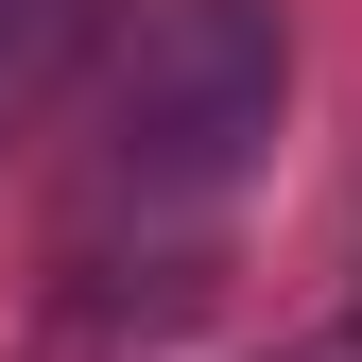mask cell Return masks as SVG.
Instances as JSON below:
<instances>
[{
	"label": "cell",
	"instance_id": "obj_1",
	"mask_svg": "<svg viewBox=\"0 0 362 362\" xmlns=\"http://www.w3.org/2000/svg\"><path fill=\"white\" fill-rule=\"evenodd\" d=\"M293 121V18L276 0H156L104 35V104L69 156V259H207V224L259 190Z\"/></svg>",
	"mask_w": 362,
	"mask_h": 362
},
{
	"label": "cell",
	"instance_id": "obj_2",
	"mask_svg": "<svg viewBox=\"0 0 362 362\" xmlns=\"http://www.w3.org/2000/svg\"><path fill=\"white\" fill-rule=\"evenodd\" d=\"M121 18H139V0H0V139H18L69 69H104V35H121Z\"/></svg>",
	"mask_w": 362,
	"mask_h": 362
},
{
	"label": "cell",
	"instance_id": "obj_3",
	"mask_svg": "<svg viewBox=\"0 0 362 362\" xmlns=\"http://www.w3.org/2000/svg\"><path fill=\"white\" fill-rule=\"evenodd\" d=\"M276 362H362V310H345V328H310V345H276Z\"/></svg>",
	"mask_w": 362,
	"mask_h": 362
}]
</instances>
